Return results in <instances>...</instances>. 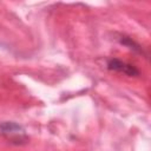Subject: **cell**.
Wrapping results in <instances>:
<instances>
[{
	"label": "cell",
	"instance_id": "obj_3",
	"mask_svg": "<svg viewBox=\"0 0 151 151\" xmlns=\"http://www.w3.org/2000/svg\"><path fill=\"white\" fill-rule=\"evenodd\" d=\"M120 44H123V45H125V46H127L129 48H131L132 51H134V52H139V53H143V50H142V47L136 42V41H133L131 38H129V37H120Z\"/></svg>",
	"mask_w": 151,
	"mask_h": 151
},
{
	"label": "cell",
	"instance_id": "obj_1",
	"mask_svg": "<svg viewBox=\"0 0 151 151\" xmlns=\"http://www.w3.org/2000/svg\"><path fill=\"white\" fill-rule=\"evenodd\" d=\"M0 133L13 145H25L29 139L26 130L15 122L0 123Z\"/></svg>",
	"mask_w": 151,
	"mask_h": 151
},
{
	"label": "cell",
	"instance_id": "obj_2",
	"mask_svg": "<svg viewBox=\"0 0 151 151\" xmlns=\"http://www.w3.org/2000/svg\"><path fill=\"white\" fill-rule=\"evenodd\" d=\"M107 68L111 70V71H116V72H120V73H124L129 77H137L139 76V70L131 65V64H127L120 59H117V58H111L109 61H107Z\"/></svg>",
	"mask_w": 151,
	"mask_h": 151
}]
</instances>
